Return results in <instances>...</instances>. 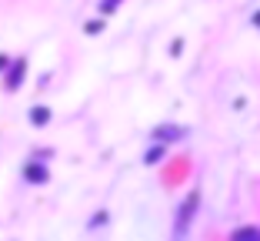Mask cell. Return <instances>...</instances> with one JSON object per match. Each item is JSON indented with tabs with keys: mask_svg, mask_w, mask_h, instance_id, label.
I'll use <instances>...</instances> for the list:
<instances>
[{
	"mask_svg": "<svg viewBox=\"0 0 260 241\" xmlns=\"http://www.w3.org/2000/svg\"><path fill=\"white\" fill-rule=\"evenodd\" d=\"M197 208H200V191L193 188L190 195L180 201V208H177V221H174V234H177V238H180V234H187L190 221L197 218Z\"/></svg>",
	"mask_w": 260,
	"mask_h": 241,
	"instance_id": "6da1fadb",
	"label": "cell"
},
{
	"mask_svg": "<svg viewBox=\"0 0 260 241\" xmlns=\"http://www.w3.org/2000/svg\"><path fill=\"white\" fill-rule=\"evenodd\" d=\"M150 138L160 141V144H167V141H180V138H187V127H180V124H160V127H153Z\"/></svg>",
	"mask_w": 260,
	"mask_h": 241,
	"instance_id": "7a4b0ae2",
	"label": "cell"
},
{
	"mask_svg": "<svg viewBox=\"0 0 260 241\" xmlns=\"http://www.w3.org/2000/svg\"><path fill=\"white\" fill-rule=\"evenodd\" d=\"M23 178L34 181V184H44V181H47V168H40V164H27V168H23Z\"/></svg>",
	"mask_w": 260,
	"mask_h": 241,
	"instance_id": "3957f363",
	"label": "cell"
},
{
	"mask_svg": "<svg viewBox=\"0 0 260 241\" xmlns=\"http://www.w3.org/2000/svg\"><path fill=\"white\" fill-rule=\"evenodd\" d=\"M234 238H257V241H260V228H257V225H244V228H234Z\"/></svg>",
	"mask_w": 260,
	"mask_h": 241,
	"instance_id": "277c9868",
	"label": "cell"
},
{
	"mask_svg": "<svg viewBox=\"0 0 260 241\" xmlns=\"http://www.w3.org/2000/svg\"><path fill=\"white\" fill-rule=\"evenodd\" d=\"M30 121H34V124H47V121H50V111H47V108L30 111Z\"/></svg>",
	"mask_w": 260,
	"mask_h": 241,
	"instance_id": "5b68a950",
	"label": "cell"
},
{
	"mask_svg": "<svg viewBox=\"0 0 260 241\" xmlns=\"http://www.w3.org/2000/svg\"><path fill=\"white\" fill-rule=\"evenodd\" d=\"M20 70H23V61H17V70L10 74V81H7V87H10V91H17V87H20Z\"/></svg>",
	"mask_w": 260,
	"mask_h": 241,
	"instance_id": "8992f818",
	"label": "cell"
},
{
	"mask_svg": "<svg viewBox=\"0 0 260 241\" xmlns=\"http://www.w3.org/2000/svg\"><path fill=\"white\" fill-rule=\"evenodd\" d=\"M160 157H164V144H157L153 151H147V157H144V161H147V164H157Z\"/></svg>",
	"mask_w": 260,
	"mask_h": 241,
	"instance_id": "52a82bcc",
	"label": "cell"
},
{
	"mask_svg": "<svg viewBox=\"0 0 260 241\" xmlns=\"http://www.w3.org/2000/svg\"><path fill=\"white\" fill-rule=\"evenodd\" d=\"M120 4H123V0H100V14H114Z\"/></svg>",
	"mask_w": 260,
	"mask_h": 241,
	"instance_id": "ba28073f",
	"label": "cell"
},
{
	"mask_svg": "<svg viewBox=\"0 0 260 241\" xmlns=\"http://www.w3.org/2000/svg\"><path fill=\"white\" fill-rule=\"evenodd\" d=\"M84 31H87V34H100V31H104V20H90Z\"/></svg>",
	"mask_w": 260,
	"mask_h": 241,
	"instance_id": "9c48e42d",
	"label": "cell"
},
{
	"mask_svg": "<svg viewBox=\"0 0 260 241\" xmlns=\"http://www.w3.org/2000/svg\"><path fill=\"white\" fill-rule=\"evenodd\" d=\"M253 27H260V10H257V14H253Z\"/></svg>",
	"mask_w": 260,
	"mask_h": 241,
	"instance_id": "30bf717a",
	"label": "cell"
}]
</instances>
